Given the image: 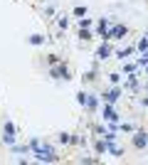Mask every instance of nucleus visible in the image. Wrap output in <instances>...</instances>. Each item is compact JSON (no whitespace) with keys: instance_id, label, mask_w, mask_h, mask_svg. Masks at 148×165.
I'll return each instance as SVG.
<instances>
[{"instance_id":"f257e3e1","label":"nucleus","mask_w":148,"mask_h":165,"mask_svg":"<svg viewBox=\"0 0 148 165\" xmlns=\"http://www.w3.org/2000/svg\"><path fill=\"white\" fill-rule=\"evenodd\" d=\"M52 76H54V79H69V69L64 64H59V66L52 69Z\"/></svg>"},{"instance_id":"f03ea898","label":"nucleus","mask_w":148,"mask_h":165,"mask_svg":"<svg viewBox=\"0 0 148 165\" xmlns=\"http://www.w3.org/2000/svg\"><path fill=\"white\" fill-rule=\"evenodd\" d=\"M79 103H81V106H89V108H94V106H96V101L89 99V94H79Z\"/></svg>"},{"instance_id":"7ed1b4c3","label":"nucleus","mask_w":148,"mask_h":165,"mask_svg":"<svg viewBox=\"0 0 148 165\" xmlns=\"http://www.w3.org/2000/svg\"><path fill=\"white\" fill-rule=\"evenodd\" d=\"M146 143H148V135H146V133H138V135L133 138V145H136V148H143Z\"/></svg>"},{"instance_id":"20e7f679","label":"nucleus","mask_w":148,"mask_h":165,"mask_svg":"<svg viewBox=\"0 0 148 165\" xmlns=\"http://www.w3.org/2000/svg\"><path fill=\"white\" fill-rule=\"evenodd\" d=\"M121 34H126V27H123V25H116V27L106 34V37H121Z\"/></svg>"},{"instance_id":"39448f33","label":"nucleus","mask_w":148,"mask_h":165,"mask_svg":"<svg viewBox=\"0 0 148 165\" xmlns=\"http://www.w3.org/2000/svg\"><path fill=\"white\" fill-rule=\"evenodd\" d=\"M116 99H118V89H113V91L106 94V101H116Z\"/></svg>"},{"instance_id":"423d86ee","label":"nucleus","mask_w":148,"mask_h":165,"mask_svg":"<svg viewBox=\"0 0 148 165\" xmlns=\"http://www.w3.org/2000/svg\"><path fill=\"white\" fill-rule=\"evenodd\" d=\"M104 116H106V118H109V121H116V113H113V111H111V108H106V111H104Z\"/></svg>"},{"instance_id":"0eeeda50","label":"nucleus","mask_w":148,"mask_h":165,"mask_svg":"<svg viewBox=\"0 0 148 165\" xmlns=\"http://www.w3.org/2000/svg\"><path fill=\"white\" fill-rule=\"evenodd\" d=\"M30 42H32V44H39V42H42V37H39V34H32V37H30Z\"/></svg>"},{"instance_id":"6e6552de","label":"nucleus","mask_w":148,"mask_h":165,"mask_svg":"<svg viewBox=\"0 0 148 165\" xmlns=\"http://www.w3.org/2000/svg\"><path fill=\"white\" fill-rule=\"evenodd\" d=\"M74 15H79V17H81V15H86V7H76V10H74Z\"/></svg>"},{"instance_id":"1a4fd4ad","label":"nucleus","mask_w":148,"mask_h":165,"mask_svg":"<svg viewBox=\"0 0 148 165\" xmlns=\"http://www.w3.org/2000/svg\"><path fill=\"white\" fill-rule=\"evenodd\" d=\"M106 54H109V47H101V49H99V57H101V59H104V57H106Z\"/></svg>"}]
</instances>
